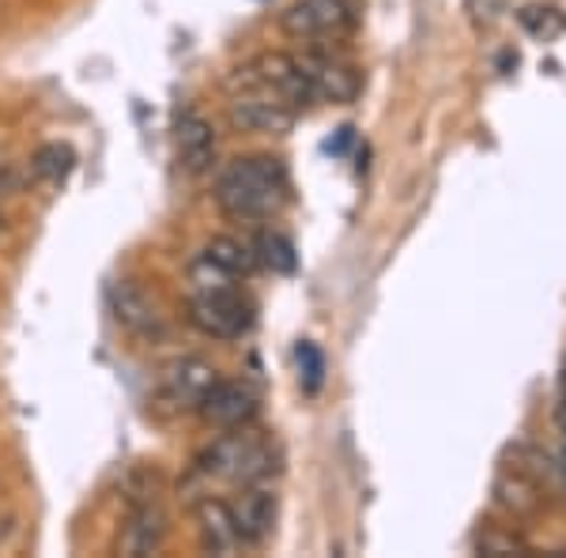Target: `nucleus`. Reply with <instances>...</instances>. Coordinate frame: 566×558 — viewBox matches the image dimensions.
Instances as JSON below:
<instances>
[{
    "label": "nucleus",
    "instance_id": "f257e3e1",
    "mask_svg": "<svg viewBox=\"0 0 566 558\" xmlns=\"http://www.w3.org/2000/svg\"><path fill=\"white\" fill-rule=\"evenodd\" d=\"M291 178L280 155H239L219 170L212 200L227 219L239 223H258V219H272L287 204Z\"/></svg>",
    "mask_w": 566,
    "mask_h": 558
},
{
    "label": "nucleus",
    "instance_id": "f03ea898",
    "mask_svg": "<svg viewBox=\"0 0 566 558\" xmlns=\"http://www.w3.org/2000/svg\"><path fill=\"white\" fill-rule=\"evenodd\" d=\"M280 472V450L276 442L253 427L223 430L205 453L197 456L200 480H223L231 487H250V483H269Z\"/></svg>",
    "mask_w": 566,
    "mask_h": 558
},
{
    "label": "nucleus",
    "instance_id": "7ed1b4c3",
    "mask_svg": "<svg viewBox=\"0 0 566 558\" xmlns=\"http://www.w3.org/2000/svg\"><path fill=\"white\" fill-rule=\"evenodd\" d=\"M189 325L200 336L212 340H242L258 322V306L250 295H242V287H219V291H193L186 306Z\"/></svg>",
    "mask_w": 566,
    "mask_h": 558
},
{
    "label": "nucleus",
    "instance_id": "20e7f679",
    "mask_svg": "<svg viewBox=\"0 0 566 558\" xmlns=\"http://www.w3.org/2000/svg\"><path fill=\"white\" fill-rule=\"evenodd\" d=\"M227 117L239 133H258V136H287L298 122V109L283 103L276 91L239 80V91L227 103Z\"/></svg>",
    "mask_w": 566,
    "mask_h": 558
},
{
    "label": "nucleus",
    "instance_id": "39448f33",
    "mask_svg": "<svg viewBox=\"0 0 566 558\" xmlns=\"http://www.w3.org/2000/svg\"><path fill=\"white\" fill-rule=\"evenodd\" d=\"M219 381V370L200 355H181V359H170L159 370V381H155V400L170 411V415H189L205 404L208 389Z\"/></svg>",
    "mask_w": 566,
    "mask_h": 558
},
{
    "label": "nucleus",
    "instance_id": "423d86ee",
    "mask_svg": "<svg viewBox=\"0 0 566 558\" xmlns=\"http://www.w3.org/2000/svg\"><path fill=\"white\" fill-rule=\"evenodd\" d=\"M298 65H303V76L310 84V95L317 103L328 106H352L363 91V76L359 69L348 65V61L333 57V53H298Z\"/></svg>",
    "mask_w": 566,
    "mask_h": 558
},
{
    "label": "nucleus",
    "instance_id": "0eeeda50",
    "mask_svg": "<svg viewBox=\"0 0 566 558\" xmlns=\"http://www.w3.org/2000/svg\"><path fill=\"white\" fill-rule=\"evenodd\" d=\"M280 27L295 42L340 39L344 31H352V8L344 0H295L280 15Z\"/></svg>",
    "mask_w": 566,
    "mask_h": 558
},
{
    "label": "nucleus",
    "instance_id": "6e6552de",
    "mask_svg": "<svg viewBox=\"0 0 566 558\" xmlns=\"http://www.w3.org/2000/svg\"><path fill=\"white\" fill-rule=\"evenodd\" d=\"M106 298H109V314H114V322L122 325L129 336H136V340H148V344L163 340L167 322H163V314H159V302H155L136 280L109 283Z\"/></svg>",
    "mask_w": 566,
    "mask_h": 558
},
{
    "label": "nucleus",
    "instance_id": "1a4fd4ad",
    "mask_svg": "<svg viewBox=\"0 0 566 558\" xmlns=\"http://www.w3.org/2000/svg\"><path fill=\"white\" fill-rule=\"evenodd\" d=\"M239 80H250V84H261V87L276 91L283 103H291L298 114L314 106V95H310L303 65H298V53H280V50L261 53L258 61H250V65L242 69Z\"/></svg>",
    "mask_w": 566,
    "mask_h": 558
},
{
    "label": "nucleus",
    "instance_id": "9d476101",
    "mask_svg": "<svg viewBox=\"0 0 566 558\" xmlns=\"http://www.w3.org/2000/svg\"><path fill=\"white\" fill-rule=\"evenodd\" d=\"M491 498H495V506L510 520H517V525H528V520H536L552 506V494H547L533 475L510 461H502V468L495 472V480H491Z\"/></svg>",
    "mask_w": 566,
    "mask_h": 558
},
{
    "label": "nucleus",
    "instance_id": "9b49d317",
    "mask_svg": "<svg viewBox=\"0 0 566 558\" xmlns=\"http://www.w3.org/2000/svg\"><path fill=\"white\" fill-rule=\"evenodd\" d=\"M175 151H178V167L189 173V178H200L216 167L219 155V133L216 125L208 122L200 109L186 106L178 109L175 117Z\"/></svg>",
    "mask_w": 566,
    "mask_h": 558
},
{
    "label": "nucleus",
    "instance_id": "f8f14e48",
    "mask_svg": "<svg viewBox=\"0 0 566 558\" xmlns=\"http://www.w3.org/2000/svg\"><path fill=\"white\" fill-rule=\"evenodd\" d=\"M197 415L205 419V427L212 430H239L250 427L258 419V392H253L245 381H223L219 378L212 389H208L205 404L197 408Z\"/></svg>",
    "mask_w": 566,
    "mask_h": 558
},
{
    "label": "nucleus",
    "instance_id": "ddd939ff",
    "mask_svg": "<svg viewBox=\"0 0 566 558\" xmlns=\"http://www.w3.org/2000/svg\"><path fill=\"white\" fill-rule=\"evenodd\" d=\"M234 525L242 533L245 547H261L264 539L276 533V517H280V494L269 483H250L239 487V498L231 502Z\"/></svg>",
    "mask_w": 566,
    "mask_h": 558
},
{
    "label": "nucleus",
    "instance_id": "4468645a",
    "mask_svg": "<svg viewBox=\"0 0 566 558\" xmlns=\"http://www.w3.org/2000/svg\"><path fill=\"white\" fill-rule=\"evenodd\" d=\"M197 539H200V551L208 555H239L242 551V533L234 525V514H231V502L223 498H200L197 502Z\"/></svg>",
    "mask_w": 566,
    "mask_h": 558
},
{
    "label": "nucleus",
    "instance_id": "2eb2a0df",
    "mask_svg": "<svg viewBox=\"0 0 566 558\" xmlns=\"http://www.w3.org/2000/svg\"><path fill=\"white\" fill-rule=\"evenodd\" d=\"M167 514H163V506L155 498L140 502V506L133 509L129 520H125V533L117 539V551L129 555V558H144V555H155L163 544H167Z\"/></svg>",
    "mask_w": 566,
    "mask_h": 558
},
{
    "label": "nucleus",
    "instance_id": "dca6fc26",
    "mask_svg": "<svg viewBox=\"0 0 566 558\" xmlns=\"http://www.w3.org/2000/svg\"><path fill=\"white\" fill-rule=\"evenodd\" d=\"M200 253H205V257L212 261L216 269H223L227 276H234L239 283L250 276L253 269H258V257H253V242H242V238H231V234H216Z\"/></svg>",
    "mask_w": 566,
    "mask_h": 558
},
{
    "label": "nucleus",
    "instance_id": "f3484780",
    "mask_svg": "<svg viewBox=\"0 0 566 558\" xmlns=\"http://www.w3.org/2000/svg\"><path fill=\"white\" fill-rule=\"evenodd\" d=\"M253 257L258 269H269L272 276H291L298 269V250L283 231H261L253 238Z\"/></svg>",
    "mask_w": 566,
    "mask_h": 558
},
{
    "label": "nucleus",
    "instance_id": "a211bd4d",
    "mask_svg": "<svg viewBox=\"0 0 566 558\" xmlns=\"http://www.w3.org/2000/svg\"><path fill=\"white\" fill-rule=\"evenodd\" d=\"M472 551L483 555V558H528L533 547H528L525 536H517L514 528H502V525H488L483 533L476 536Z\"/></svg>",
    "mask_w": 566,
    "mask_h": 558
},
{
    "label": "nucleus",
    "instance_id": "6ab92c4d",
    "mask_svg": "<svg viewBox=\"0 0 566 558\" xmlns=\"http://www.w3.org/2000/svg\"><path fill=\"white\" fill-rule=\"evenodd\" d=\"M517 23H522V31L528 39L555 42L566 31V12L555 4H525L522 12H517Z\"/></svg>",
    "mask_w": 566,
    "mask_h": 558
},
{
    "label": "nucleus",
    "instance_id": "aec40b11",
    "mask_svg": "<svg viewBox=\"0 0 566 558\" xmlns=\"http://www.w3.org/2000/svg\"><path fill=\"white\" fill-rule=\"evenodd\" d=\"M72 162H76V155H72L69 144H42L39 151H34V159H31V173L39 181H65L69 178V170H72Z\"/></svg>",
    "mask_w": 566,
    "mask_h": 558
},
{
    "label": "nucleus",
    "instance_id": "412c9836",
    "mask_svg": "<svg viewBox=\"0 0 566 558\" xmlns=\"http://www.w3.org/2000/svg\"><path fill=\"white\" fill-rule=\"evenodd\" d=\"M295 362H298V381L306 392H317L325 381V355L314 340H303L295 347Z\"/></svg>",
    "mask_w": 566,
    "mask_h": 558
},
{
    "label": "nucleus",
    "instance_id": "4be33fe9",
    "mask_svg": "<svg viewBox=\"0 0 566 558\" xmlns=\"http://www.w3.org/2000/svg\"><path fill=\"white\" fill-rule=\"evenodd\" d=\"M189 283H193V291H219V287H239V280L227 276L223 269H216L212 261L205 257V253H197L193 261H189Z\"/></svg>",
    "mask_w": 566,
    "mask_h": 558
},
{
    "label": "nucleus",
    "instance_id": "5701e85b",
    "mask_svg": "<svg viewBox=\"0 0 566 558\" xmlns=\"http://www.w3.org/2000/svg\"><path fill=\"white\" fill-rule=\"evenodd\" d=\"M502 12H506V0H464V15H469L476 31L495 27L502 20Z\"/></svg>",
    "mask_w": 566,
    "mask_h": 558
},
{
    "label": "nucleus",
    "instance_id": "b1692460",
    "mask_svg": "<svg viewBox=\"0 0 566 558\" xmlns=\"http://www.w3.org/2000/svg\"><path fill=\"white\" fill-rule=\"evenodd\" d=\"M555 427H559V434L566 442V400H555Z\"/></svg>",
    "mask_w": 566,
    "mask_h": 558
},
{
    "label": "nucleus",
    "instance_id": "393cba45",
    "mask_svg": "<svg viewBox=\"0 0 566 558\" xmlns=\"http://www.w3.org/2000/svg\"><path fill=\"white\" fill-rule=\"evenodd\" d=\"M0 231H4V219H0Z\"/></svg>",
    "mask_w": 566,
    "mask_h": 558
}]
</instances>
